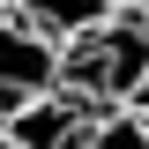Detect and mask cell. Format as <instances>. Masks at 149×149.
<instances>
[{
	"instance_id": "6da1fadb",
	"label": "cell",
	"mask_w": 149,
	"mask_h": 149,
	"mask_svg": "<svg viewBox=\"0 0 149 149\" xmlns=\"http://www.w3.org/2000/svg\"><path fill=\"white\" fill-rule=\"evenodd\" d=\"M142 74H149V22L104 15L97 30H82V37L60 45L52 90H67L74 104H90V112H112V104H127L142 90Z\"/></svg>"
},
{
	"instance_id": "7a4b0ae2",
	"label": "cell",
	"mask_w": 149,
	"mask_h": 149,
	"mask_svg": "<svg viewBox=\"0 0 149 149\" xmlns=\"http://www.w3.org/2000/svg\"><path fill=\"white\" fill-rule=\"evenodd\" d=\"M82 119H90V104H74L67 90H37V97L0 104L8 149H74L82 142Z\"/></svg>"
},
{
	"instance_id": "3957f363",
	"label": "cell",
	"mask_w": 149,
	"mask_h": 149,
	"mask_svg": "<svg viewBox=\"0 0 149 149\" xmlns=\"http://www.w3.org/2000/svg\"><path fill=\"white\" fill-rule=\"evenodd\" d=\"M52 74H60V45L45 30H30L22 15H0V104L52 90Z\"/></svg>"
},
{
	"instance_id": "277c9868",
	"label": "cell",
	"mask_w": 149,
	"mask_h": 149,
	"mask_svg": "<svg viewBox=\"0 0 149 149\" xmlns=\"http://www.w3.org/2000/svg\"><path fill=\"white\" fill-rule=\"evenodd\" d=\"M15 15L30 22V30H45L52 45H67V37L97 30V22H104L112 8H104V0H15Z\"/></svg>"
},
{
	"instance_id": "5b68a950",
	"label": "cell",
	"mask_w": 149,
	"mask_h": 149,
	"mask_svg": "<svg viewBox=\"0 0 149 149\" xmlns=\"http://www.w3.org/2000/svg\"><path fill=\"white\" fill-rule=\"evenodd\" d=\"M74 149H149V119L127 104H112V112H90L82 119V142Z\"/></svg>"
},
{
	"instance_id": "8992f818",
	"label": "cell",
	"mask_w": 149,
	"mask_h": 149,
	"mask_svg": "<svg viewBox=\"0 0 149 149\" xmlns=\"http://www.w3.org/2000/svg\"><path fill=\"white\" fill-rule=\"evenodd\" d=\"M112 15H134V22H149V0H104Z\"/></svg>"
},
{
	"instance_id": "52a82bcc",
	"label": "cell",
	"mask_w": 149,
	"mask_h": 149,
	"mask_svg": "<svg viewBox=\"0 0 149 149\" xmlns=\"http://www.w3.org/2000/svg\"><path fill=\"white\" fill-rule=\"evenodd\" d=\"M0 15H15V0H0Z\"/></svg>"
},
{
	"instance_id": "ba28073f",
	"label": "cell",
	"mask_w": 149,
	"mask_h": 149,
	"mask_svg": "<svg viewBox=\"0 0 149 149\" xmlns=\"http://www.w3.org/2000/svg\"><path fill=\"white\" fill-rule=\"evenodd\" d=\"M0 149H8V127H0Z\"/></svg>"
},
{
	"instance_id": "9c48e42d",
	"label": "cell",
	"mask_w": 149,
	"mask_h": 149,
	"mask_svg": "<svg viewBox=\"0 0 149 149\" xmlns=\"http://www.w3.org/2000/svg\"><path fill=\"white\" fill-rule=\"evenodd\" d=\"M142 82H149V74H142Z\"/></svg>"
}]
</instances>
